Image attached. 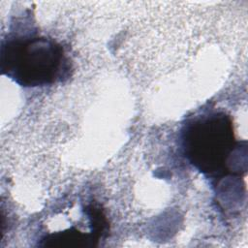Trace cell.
I'll return each instance as SVG.
<instances>
[{
	"mask_svg": "<svg viewBox=\"0 0 248 248\" xmlns=\"http://www.w3.org/2000/svg\"><path fill=\"white\" fill-rule=\"evenodd\" d=\"M2 74L24 87L54 83L68 76L69 60L60 44L46 37H23L2 45Z\"/></svg>",
	"mask_w": 248,
	"mask_h": 248,
	"instance_id": "1",
	"label": "cell"
},
{
	"mask_svg": "<svg viewBox=\"0 0 248 248\" xmlns=\"http://www.w3.org/2000/svg\"><path fill=\"white\" fill-rule=\"evenodd\" d=\"M183 145L187 158L199 170L207 174L222 172L234 147L230 117L217 112L195 119L186 127Z\"/></svg>",
	"mask_w": 248,
	"mask_h": 248,
	"instance_id": "2",
	"label": "cell"
},
{
	"mask_svg": "<svg viewBox=\"0 0 248 248\" xmlns=\"http://www.w3.org/2000/svg\"><path fill=\"white\" fill-rule=\"evenodd\" d=\"M41 246L62 248L94 247L98 244L99 237L91 233H83L74 228L46 235L42 240Z\"/></svg>",
	"mask_w": 248,
	"mask_h": 248,
	"instance_id": "3",
	"label": "cell"
}]
</instances>
